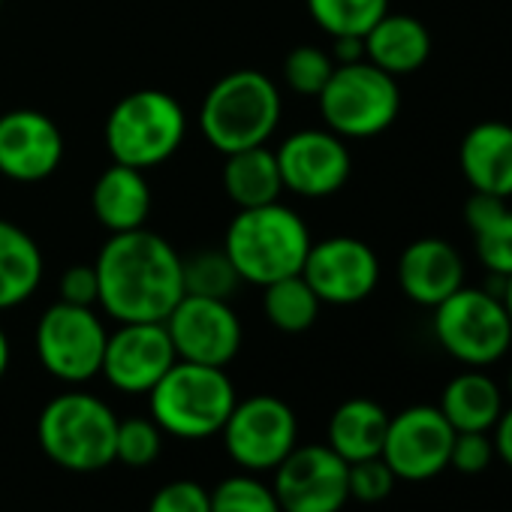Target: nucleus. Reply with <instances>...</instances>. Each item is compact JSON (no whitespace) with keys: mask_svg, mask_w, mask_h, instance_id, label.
<instances>
[{"mask_svg":"<svg viewBox=\"0 0 512 512\" xmlns=\"http://www.w3.org/2000/svg\"><path fill=\"white\" fill-rule=\"evenodd\" d=\"M275 157L284 190L305 199H326L338 193L353 172L347 139H341L329 127L296 130L281 142Z\"/></svg>","mask_w":512,"mask_h":512,"instance_id":"obj_15","label":"nucleus"},{"mask_svg":"<svg viewBox=\"0 0 512 512\" xmlns=\"http://www.w3.org/2000/svg\"><path fill=\"white\" fill-rule=\"evenodd\" d=\"M494 461V440L488 431H455L449 467L464 476H479Z\"/></svg>","mask_w":512,"mask_h":512,"instance_id":"obj_35","label":"nucleus"},{"mask_svg":"<svg viewBox=\"0 0 512 512\" xmlns=\"http://www.w3.org/2000/svg\"><path fill=\"white\" fill-rule=\"evenodd\" d=\"M494 455L506 464V467H512V407H503V413H500V419L494 422Z\"/></svg>","mask_w":512,"mask_h":512,"instance_id":"obj_37","label":"nucleus"},{"mask_svg":"<svg viewBox=\"0 0 512 512\" xmlns=\"http://www.w3.org/2000/svg\"><path fill=\"white\" fill-rule=\"evenodd\" d=\"M223 157V190L238 208H256L281 199L284 181L275 151H269L266 145H256Z\"/></svg>","mask_w":512,"mask_h":512,"instance_id":"obj_25","label":"nucleus"},{"mask_svg":"<svg viewBox=\"0 0 512 512\" xmlns=\"http://www.w3.org/2000/svg\"><path fill=\"white\" fill-rule=\"evenodd\" d=\"M302 278L323 305H359L380 284V260L362 238L332 235L311 241Z\"/></svg>","mask_w":512,"mask_h":512,"instance_id":"obj_13","label":"nucleus"},{"mask_svg":"<svg viewBox=\"0 0 512 512\" xmlns=\"http://www.w3.org/2000/svg\"><path fill=\"white\" fill-rule=\"evenodd\" d=\"M187 136L184 106L157 88H142L121 97L103 127V139L112 163L133 169H154L178 154Z\"/></svg>","mask_w":512,"mask_h":512,"instance_id":"obj_6","label":"nucleus"},{"mask_svg":"<svg viewBox=\"0 0 512 512\" xmlns=\"http://www.w3.org/2000/svg\"><path fill=\"white\" fill-rule=\"evenodd\" d=\"M175 362L166 323H118L106 338L100 374L124 395H148Z\"/></svg>","mask_w":512,"mask_h":512,"instance_id":"obj_16","label":"nucleus"},{"mask_svg":"<svg viewBox=\"0 0 512 512\" xmlns=\"http://www.w3.org/2000/svg\"><path fill=\"white\" fill-rule=\"evenodd\" d=\"M455 428L446 422L440 407L413 404L389 416L380 458L392 467L401 482H428L449 467Z\"/></svg>","mask_w":512,"mask_h":512,"instance_id":"obj_11","label":"nucleus"},{"mask_svg":"<svg viewBox=\"0 0 512 512\" xmlns=\"http://www.w3.org/2000/svg\"><path fill=\"white\" fill-rule=\"evenodd\" d=\"M395 473L392 467L377 455V458H365V461H353L347 467V488H350V500L359 503H380L392 494L395 488Z\"/></svg>","mask_w":512,"mask_h":512,"instance_id":"obj_33","label":"nucleus"},{"mask_svg":"<svg viewBox=\"0 0 512 512\" xmlns=\"http://www.w3.org/2000/svg\"><path fill=\"white\" fill-rule=\"evenodd\" d=\"M335 73V61L320 46H296L284 58V82L299 97H320L326 82Z\"/></svg>","mask_w":512,"mask_h":512,"instance_id":"obj_30","label":"nucleus"},{"mask_svg":"<svg viewBox=\"0 0 512 512\" xmlns=\"http://www.w3.org/2000/svg\"><path fill=\"white\" fill-rule=\"evenodd\" d=\"M320 308L323 302L317 299L311 284L302 278V272L263 287V314L284 335L308 332L317 323Z\"/></svg>","mask_w":512,"mask_h":512,"instance_id":"obj_26","label":"nucleus"},{"mask_svg":"<svg viewBox=\"0 0 512 512\" xmlns=\"http://www.w3.org/2000/svg\"><path fill=\"white\" fill-rule=\"evenodd\" d=\"M431 58V34L416 16L386 13L365 34V61L380 67L383 73L401 79L425 67Z\"/></svg>","mask_w":512,"mask_h":512,"instance_id":"obj_21","label":"nucleus"},{"mask_svg":"<svg viewBox=\"0 0 512 512\" xmlns=\"http://www.w3.org/2000/svg\"><path fill=\"white\" fill-rule=\"evenodd\" d=\"M281 115V91L266 73L232 70L208 88L199 106V130L214 151L232 154L266 145L275 136Z\"/></svg>","mask_w":512,"mask_h":512,"instance_id":"obj_3","label":"nucleus"},{"mask_svg":"<svg viewBox=\"0 0 512 512\" xmlns=\"http://www.w3.org/2000/svg\"><path fill=\"white\" fill-rule=\"evenodd\" d=\"M91 211L109 235L142 229L151 214V184L142 169L112 163L91 187Z\"/></svg>","mask_w":512,"mask_h":512,"instance_id":"obj_20","label":"nucleus"},{"mask_svg":"<svg viewBox=\"0 0 512 512\" xmlns=\"http://www.w3.org/2000/svg\"><path fill=\"white\" fill-rule=\"evenodd\" d=\"M0 10H4V0H0Z\"/></svg>","mask_w":512,"mask_h":512,"instance_id":"obj_42","label":"nucleus"},{"mask_svg":"<svg viewBox=\"0 0 512 512\" xmlns=\"http://www.w3.org/2000/svg\"><path fill=\"white\" fill-rule=\"evenodd\" d=\"M500 302H503L506 317H509V323H512V275L503 278V284H500Z\"/></svg>","mask_w":512,"mask_h":512,"instance_id":"obj_40","label":"nucleus"},{"mask_svg":"<svg viewBox=\"0 0 512 512\" xmlns=\"http://www.w3.org/2000/svg\"><path fill=\"white\" fill-rule=\"evenodd\" d=\"M332 61L335 64H356L365 61V37H332Z\"/></svg>","mask_w":512,"mask_h":512,"instance_id":"obj_38","label":"nucleus"},{"mask_svg":"<svg viewBox=\"0 0 512 512\" xmlns=\"http://www.w3.org/2000/svg\"><path fill=\"white\" fill-rule=\"evenodd\" d=\"M94 269L97 305L115 323H166L184 296L178 250L148 226L109 235Z\"/></svg>","mask_w":512,"mask_h":512,"instance_id":"obj_1","label":"nucleus"},{"mask_svg":"<svg viewBox=\"0 0 512 512\" xmlns=\"http://www.w3.org/2000/svg\"><path fill=\"white\" fill-rule=\"evenodd\" d=\"M458 169L470 190L512 196V124L479 121L458 145Z\"/></svg>","mask_w":512,"mask_h":512,"instance_id":"obj_19","label":"nucleus"},{"mask_svg":"<svg viewBox=\"0 0 512 512\" xmlns=\"http://www.w3.org/2000/svg\"><path fill=\"white\" fill-rule=\"evenodd\" d=\"M181 281H184V296H205L223 302H229L235 290L244 284L223 247L199 250L187 256V260H181Z\"/></svg>","mask_w":512,"mask_h":512,"instance_id":"obj_27","label":"nucleus"},{"mask_svg":"<svg viewBox=\"0 0 512 512\" xmlns=\"http://www.w3.org/2000/svg\"><path fill=\"white\" fill-rule=\"evenodd\" d=\"M311 19L329 37H365L386 13L389 0H305Z\"/></svg>","mask_w":512,"mask_h":512,"instance_id":"obj_28","label":"nucleus"},{"mask_svg":"<svg viewBox=\"0 0 512 512\" xmlns=\"http://www.w3.org/2000/svg\"><path fill=\"white\" fill-rule=\"evenodd\" d=\"M43 284V250L28 229L0 217V311L19 308Z\"/></svg>","mask_w":512,"mask_h":512,"instance_id":"obj_23","label":"nucleus"},{"mask_svg":"<svg viewBox=\"0 0 512 512\" xmlns=\"http://www.w3.org/2000/svg\"><path fill=\"white\" fill-rule=\"evenodd\" d=\"M7 368H10V338L4 329H0V380H4Z\"/></svg>","mask_w":512,"mask_h":512,"instance_id":"obj_39","label":"nucleus"},{"mask_svg":"<svg viewBox=\"0 0 512 512\" xmlns=\"http://www.w3.org/2000/svg\"><path fill=\"white\" fill-rule=\"evenodd\" d=\"M506 392H509V398H512V368H509V377H506Z\"/></svg>","mask_w":512,"mask_h":512,"instance_id":"obj_41","label":"nucleus"},{"mask_svg":"<svg viewBox=\"0 0 512 512\" xmlns=\"http://www.w3.org/2000/svg\"><path fill=\"white\" fill-rule=\"evenodd\" d=\"M434 311L437 344L467 368H488L512 347V323L500 296L485 287H461Z\"/></svg>","mask_w":512,"mask_h":512,"instance_id":"obj_8","label":"nucleus"},{"mask_svg":"<svg viewBox=\"0 0 512 512\" xmlns=\"http://www.w3.org/2000/svg\"><path fill=\"white\" fill-rule=\"evenodd\" d=\"M115 434V410L103 398L82 389L55 395L37 419L43 455L70 473H94L109 467L115 461Z\"/></svg>","mask_w":512,"mask_h":512,"instance_id":"obj_4","label":"nucleus"},{"mask_svg":"<svg viewBox=\"0 0 512 512\" xmlns=\"http://www.w3.org/2000/svg\"><path fill=\"white\" fill-rule=\"evenodd\" d=\"M64 160L61 127L37 109L0 115V175L19 184H40Z\"/></svg>","mask_w":512,"mask_h":512,"instance_id":"obj_17","label":"nucleus"},{"mask_svg":"<svg viewBox=\"0 0 512 512\" xmlns=\"http://www.w3.org/2000/svg\"><path fill=\"white\" fill-rule=\"evenodd\" d=\"M160 449H163V431L151 416L118 419L115 461L127 467H148L160 458Z\"/></svg>","mask_w":512,"mask_h":512,"instance_id":"obj_31","label":"nucleus"},{"mask_svg":"<svg viewBox=\"0 0 512 512\" xmlns=\"http://www.w3.org/2000/svg\"><path fill=\"white\" fill-rule=\"evenodd\" d=\"M386 428H389V413L377 401L350 398V401L335 407V413L329 419V440L326 443L347 464H353V461L377 458L383 452Z\"/></svg>","mask_w":512,"mask_h":512,"instance_id":"obj_24","label":"nucleus"},{"mask_svg":"<svg viewBox=\"0 0 512 512\" xmlns=\"http://www.w3.org/2000/svg\"><path fill=\"white\" fill-rule=\"evenodd\" d=\"M440 413L455 431H488L503 413V389L482 368L455 374L440 395Z\"/></svg>","mask_w":512,"mask_h":512,"instance_id":"obj_22","label":"nucleus"},{"mask_svg":"<svg viewBox=\"0 0 512 512\" xmlns=\"http://www.w3.org/2000/svg\"><path fill=\"white\" fill-rule=\"evenodd\" d=\"M145 512H211V491L196 479H172L151 494Z\"/></svg>","mask_w":512,"mask_h":512,"instance_id":"obj_34","label":"nucleus"},{"mask_svg":"<svg viewBox=\"0 0 512 512\" xmlns=\"http://www.w3.org/2000/svg\"><path fill=\"white\" fill-rule=\"evenodd\" d=\"M238 395L223 368L178 359L148 392L151 419L178 440H208L223 431Z\"/></svg>","mask_w":512,"mask_h":512,"instance_id":"obj_5","label":"nucleus"},{"mask_svg":"<svg viewBox=\"0 0 512 512\" xmlns=\"http://www.w3.org/2000/svg\"><path fill=\"white\" fill-rule=\"evenodd\" d=\"M106 338L109 332L94 308L58 299L43 311L34 344L46 374L67 386H82L100 374Z\"/></svg>","mask_w":512,"mask_h":512,"instance_id":"obj_9","label":"nucleus"},{"mask_svg":"<svg viewBox=\"0 0 512 512\" xmlns=\"http://www.w3.org/2000/svg\"><path fill=\"white\" fill-rule=\"evenodd\" d=\"M398 287L422 308H437L464 287V260L446 238L425 235L410 241L398 256Z\"/></svg>","mask_w":512,"mask_h":512,"instance_id":"obj_18","label":"nucleus"},{"mask_svg":"<svg viewBox=\"0 0 512 512\" xmlns=\"http://www.w3.org/2000/svg\"><path fill=\"white\" fill-rule=\"evenodd\" d=\"M476 260L491 278L512 275V208L506 205L491 223L473 232Z\"/></svg>","mask_w":512,"mask_h":512,"instance_id":"obj_32","label":"nucleus"},{"mask_svg":"<svg viewBox=\"0 0 512 512\" xmlns=\"http://www.w3.org/2000/svg\"><path fill=\"white\" fill-rule=\"evenodd\" d=\"M211 512H284L278 494L256 473H235L211 488Z\"/></svg>","mask_w":512,"mask_h":512,"instance_id":"obj_29","label":"nucleus"},{"mask_svg":"<svg viewBox=\"0 0 512 512\" xmlns=\"http://www.w3.org/2000/svg\"><path fill=\"white\" fill-rule=\"evenodd\" d=\"M58 293H61V302L82 305V308H94V305H97V296H100V281H97L94 263H91V266H88V263L70 266V269L61 275Z\"/></svg>","mask_w":512,"mask_h":512,"instance_id":"obj_36","label":"nucleus"},{"mask_svg":"<svg viewBox=\"0 0 512 512\" xmlns=\"http://www.w3.org/2000/svg\"><path fill=\"white\" fill-rule=\"evenodd\" d=\"M311 241V229L299 211L278 199L256 208H238L226 226L223 250L241 281L266 287L302 272Z\"/></svg>","mask_w":512,"mask_h":512,"instance_id":"obj_2","label":"nucleus"},{"mask_svg":"<svg viewBox=\"0 0 512 512\" xmlns=\"http://www.w3.org/2000/svg\"><path fill=\"white\" fill-rule=\"evenodd\" d=\"M220 437L241 470L266 473L299 446V419L284 398L250 395L235 401Z\"/></svg>","mask_w":512,"mask_h":512,"instance_id":"obj_10","label":"nucleus"},{"mask_svg":"<svg viewBox=\"0 0 512 512\" xmlns=\"http://www.w3.org/2000/svg\"><path fill=\"white\" fill-rule=\"evenodd\" d=\"M166 332L178 359L214 368H226L238 356L244 338L232 305L205 296H181V302L166 317Z\"/></svg>","mask_w":512,"mask_h":512,"instance_id":"obj_14","label":"nucleus"},{"mask_svg":"<svg viewBox=\"0 0 512 512\" xmlns=\"http://www.w3.org/2000/svg\"><path fill=\"white\" fill-rule=\"evenodd\" d=\"M317 103L323 124L341 139H374L395 124L401 112V88L395 76L371 61L335 64Z\"/></svg>","mask_w":512,"mask_h":512,"instance_id":"obj_7","label":"nucleus"},{"mask_svg":"<svg viewBox=\"0 0 512 512\" xmlns=\"http://www.w3.org/2000/svg\"><path fill=\"white\" fill-rule=\"evenodd\" d=\"M347 461L329 443L296 446L278 467L272 488L284 512H341L350 500Z\"/></svg>","mask_w":512,"mask_h":512,"instance_id":"obj_12","label":"nucleus"}]
</instances>
